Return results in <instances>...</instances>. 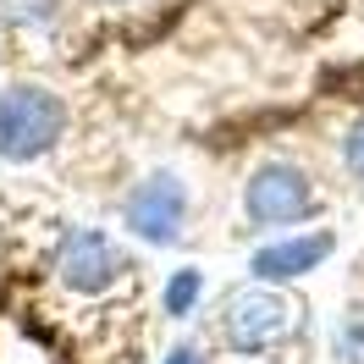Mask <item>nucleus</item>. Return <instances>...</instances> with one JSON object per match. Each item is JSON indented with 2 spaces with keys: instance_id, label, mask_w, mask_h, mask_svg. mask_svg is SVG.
I'll return each instance as SVG.
<instances>
[{
  "instance_id": "obj_9",
  "label": "nucleus",
  "mask_w": 364,
  "mask_h": 364,
  "mask_svg": "<svg viewBox=\"0 0 364 364\" xmlns=\"http://www.w3.org/2000/svg\"><path fill=\"white\" fill-rule=\"evenodd\" d=\"M337 359H342V364H364V320H353V326L342 331V342H337Z\"/></svg>"
},
{
  "instance_id": "obj_10",
  "label": "nucleus",
  "mask_w": 364,
  "mask_h": 364,
  "mask_svg": "<svg viewBox=\"0 0 364 364\" xmlns=\"http://www.w3.org/2000/svg\"><path fill=\"white\" fill-rule=\"evenodd\" d=\"M166 364H205V359H199V348H171V359H166Z\"/></svg>"
},
{
  "instance_id": "obj_8",
  "label": "nucleus",
  "mask_w": 364,
  "mask_h": 364,
  "mask_svg": "<svg viewBox=\"0 0 364 364\" xmlns=\"http://www.w3.org/2000/svg\"><path fill=\"white\" fill-rule=\"evenodd\" d=\"M342 160H348V171L364 182V116L348 127V138H342Z\"/></svg>"
},
{
  "instance_id": "obj_4",
  "label": "nucleus",
  "mask_w": 364,
  "mask_h": 364,
  "mask_svg": "<svg viewBox=\"0 0 364 364\" xmlns=\"http://www.w3.org/2000/svg\"><path fill=\"white\" fill-rule=\"evenodd\" d=\"M122 215H127V232H133V237H144L149 249H171V243L182 237L188 188H182L171 171H155V177H144L133 193H127Z\"/></svg>"
},
{
  "instance_id": "obj_3",
  "label": "nucleus",
  "mask_w": 364,
  "mask_h": 364,
  "mask_svg": "<svg viewBox=\"0 0 364 364\" xmlns=\"http://www.w3.org/2000/svg\"><path fill=\"white\" fill-rule=\"evenodd\" d=\"M298 326V304L293 298L271 293V287H243L227 298V315H221V337L237 353H265L276 342H287Z\"/></svg>"
},
{
  "instance_id": "obj_1",
  "label": "nucleus",
  "mask_w": 364,
  "mask_h": 364,
  "mask_svg": "<svg viewBox=\"0 0 364 364\" xmlns=\"http://www.w3.org/2000/svg\"><path fill=\"white\" fill-rule=\"evenodd\" d=\"M67 133V105L61 94L39 89V83H11L0 89V160H39L50 155Z\"/></svg>"
},
{
  "instance_id": "obj_7",
  "label": "nucleus",
  "mask_w": 364,
  "mask_h": 364,
  "mask_svg": "<svg viewBox=\"0 0 364 364\" xmlns=\"http://www.w3.org/2000/svg\"><path fill=\"white\" fill-rule=\"evenodd\" d=\"M199 293H205V271H193V265H188V271H177L171 282H166V315L182 320L193 304H199Z\"/></svg>"
},
{
  "instance_id": "obj_6",
  "label": "nucleus",
  "mask_w": 364,
  "mask_h": 364,
  "mask_svg": "<svg viewBox=\"0 0 364 364\" xmlns=\"http://www.w3.org/2000/svg\"><path fill=\"white\" fill-rule=\"evenodd\" d=\"M337 249V237L331 232H304V237H276L265 249L254 254V276L259 282H293V276H309L320 271L326 259Z\"/></svg>"
},
{
  "instance_id": "obj_5",
  "label": "nucleus",
  "mask_w": 364,
  "mask_h": 364,
  "mask_svg": "<svg viewBox=\"0 0 364 364\" xmlns=\"http://www.w3.org/2000/svg\"><path fill=\"white\" fill-rule=\"evenodd\" d=\"M55 271H61V282H67L72 293H111L116 282H122V271H127V259H122V249H116L105 232L94 227H77L61 237V254H55Z\"/></svg>"
},
{
  "instance_id": "obj_2",
  "label": "nucleus",
  "mask_w": 364,
  "mask_h": 364,
  "mask_svg": "<svg viewBox=\"0 0 364 364\" xmlns=\"http://www.w3.org/2000/svg\"><path fill=\"white\" fill-rule=\"evenodd\" d=\"M243 210H249L254 227H293V221L320 215V193H315V182H309L304 166L265 160L249 177V188H243Z\"/></svg>"
}]
</instances>
